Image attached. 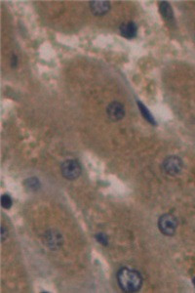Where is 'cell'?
<instances>
[{
	"instance_id": "4fadbf2b",
	"label": "cell",
	"mask_w": 195,
	"mask_h": 293,
	"mask_svg": "<svg viewBox=\"0 0 195 293\" xmlns=\"http://www.w3.org/2000/svg\"><path fill=\"white\" fill-rule=\"evenodd\" d=\"M96 239L98 240V242H100L103 245H108L109 240H108V236L103 234V233H99L96 234Z\"/></svg>"
},
{
	"instance_id": "6da1fadb",
	"label": "cell",
	"mask_w": 195,
	"mask_h": 293,
	"mask_svg": "<svg viewBox=\"0 0 195 293\" xmlns=\"http://www.w3.org/2000/svg\"><path fill=\"white\" fill-rule=\"evenodd\" d=\"M117 282L123 291L135 293L141 288L142 279L138 272L128 268H123L119 270L117 274Z\"/></svg>"
},
{
	"instance_id": "3957f363",
	"label": "cell",
	"mask_w": 195,
	"mask_h": 293,
	"mask_svg": "<svg viewBox=\"0 0 195 293\" xmlns=\"http://www.w3.org/2000/svg\"><path fill=\"white\" fill-rule=\"evenodd\" d=\"M81 166L75 159H67L62 164V174L67 180H75L81 174Z\"/></svg>"
},
{
	"instance_id": "52a82bcc",
	"label": "cell",
	"mask_w": 195,
	"mask_h": 293,
	"mask_svg": "<svg viewBox=\"0 0 195 293\" xmlns=\"http://www.w3.org/2000/svg\"><path fill=\"white\" fill-rule=\"evenodd\" d=\"M90 8L94 15L96 16H103L107 14L111 9V3L109 1H91L90 2Z\"/></svg>"
},
{
	"instance_id": "5b68a950",
	"label": "cell",
	"mask_w": 195,
	"mask_h": 293,
	"mask_svg": "<svg viewBox=\"0 0 195 293\" xmlns=\"http://www.w3.org/2000/svg\"><path fill=\"white\" fill-rule=\"evenodd\" d=\"M44 242L50 249H59L63 244V236L59 232L51 230L46 232Z\"/></svg>"
},
{
	"instance_id": "7c38bea8",
	"label": "cell",
	"mask_w": 195,
	"mask_h": 293,
	"mask_svg": "<svg viewBox=\"0 0 195 293\" xmlns=\"http://www.w3.org/2000/svg\"><path fill=\"white\" fill-rule=\"evenodd\" d=\"M1 205L5 209H9L12 206V199L8 195H3L1 197Z\"/></svg>"
},
{
	"instance_id": "277c9868",
	"label": "cell",
	"mask_w": 195,
	"mask_h": 293,
	"mask_svg": "<svg viewBox=\"0 0 195 293\" xmlns=\"http://www.w3.org/2000/svg\"><path fill=\"white\" fill-rule=\"evenodd\" d=\"M183 166H184L183 160L179 156H176V155L167 157L163 162L164 171L171 176H175V175H178L179 173H181Z\"/></svg>"
},
{
	"instance_id": "8fae6325",
	"label": "cell",
	"mask_w": 195,
	"mask_h": 293,
	"mask_svg": "<svg viewBox=\"0 0 195 293\" xmlns=\"http://www.w3.org/2000/svg\"><path fill=\"white\" fill-rule=\"evenodd\" d=\"M26 188L29 191H36L40 187V183L36 178H29L25 182Z\"/></svg>"
},
{
	"instance_id": "5bb4252c",
	"label": "cell",
	"mask_w": 195,
	"mask_h": 293,
	"mask_svg": "<svg viewBox=\"0 0 195 293\" xmlns=\"http://www.w3.org/2000/svg\"><path fill=\"white\" fill-rule=\"evenodd\" d=\"M6 235H8V233H7L6 229L4 228V226H2L1 227V237H2L3 241L6 239Z\"/></svg>"
},
{
	"instance_id": "ba28073f",
	"label": "cell",
	"mask_w": 195,
	"mask_h": 293,
	"mask_svg": "<svg viewBox=\"0 0 195 293\" xmlns=\"http://www.w3.org/2000/svg\"><path fill=\"white\" fill-rule=\"evenodd\" d=\"M120 33L122 36L131 39L134 38L137 35L138 32V27L134 22H124L123 24H121L120 28H119Z\"/></svg>"
},
{
	"instance_id": "9a60e30c",
	"label": "cell",
	"mask_w": 195,
	"mask_h": 293,
	"mask_svg": "<svg viewBox=\"0 0 195 293\" xmlns=\"http://www.w3.org/2000/svg\"><path fill=\"white\" fill-rule=\"evenodd\" d=\"M193 283H194V286L195 287V278L193 280Z\"/></svg>"
},
{
	"instance_id": "9c48e42d",
	"label": "cell",
	"mask_w": 195,
	"mask_h": 293,
	"mask_svg": "<svg viewBox=\"0 0 195 293\" xmlns=\"http://www.w3.org/2000/svg\"><path fill=\"white\" fill-rule=\"evenodd\" d=\"M160 10H161V13H162V16L164 17V19H166L169 22H171L173 20V11H172L168 2H166V1L161 2Z\"/></svg>"
},
{
	"instance_id": "8992f818",
	"label": "cell",
	"mask_w": 195,
	"mask_h": 293,
	"mask_svg": "<svg viewBox=\"0 0 195 293\" xmlns=\"http://www.w3.org/2000/svg\"><path fill=\"white\" fill-rule=\"evenodd\" d=\"M107 114H108V117L111 120L118 121V120L122 119L125 116L124 106L119 102H112L109 105V107L107 109Z\"/></svg>"
},
{
	"instance_id": "30bf717a",
	"label": "cell",
	"mask_w": 195,
	"mask_h": 293,
	"mask_svg": "<svg viewBox=\"0 0 195 293\" xmlns=\"http://www.w3.org/2000/svg\"><path fill=\"white\" fill-rule=\"evenodd\" d=\"M138 105H139V111H140L142 117H143L148 122H150L151 124L155 125V124H156V123H155V120H154L153 117L151 116V114L148 112V110H147L141 103H139V102H138Z\"/></svg>"
},
{
	"instance_id": "7a4b0ae2",
	"label": "cell",
	"mask_w": 195,
	"mask_h": 293,
	"mask_svg": "<svg viewBox=\"0 0 195 293\" xmlns=\"http://www.w3.org/2000/svg\"><path fill=\"white\" fill-rule=\"evenodd\" d=\"M158 227L163 234L173 235L176 233L178 221L172 214H164L159 218Z\"/></svg>"
}]
</instances>
